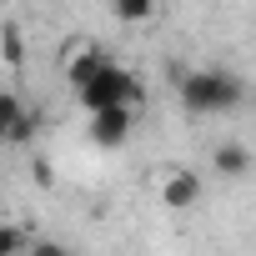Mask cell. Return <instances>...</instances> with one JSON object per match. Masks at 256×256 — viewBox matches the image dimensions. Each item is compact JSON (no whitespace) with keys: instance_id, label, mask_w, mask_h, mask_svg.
<instances>
[{"instance_id":"1","label":"cell","mask_w":256,"mask_h":256,"mask_svg":"<svg viewBox=\"0 0 256 256\" xmlns=\"http://www.w3.org/2000/svg\"><path fill=\"white\" fill-rule=\"evenodd\" d=\"M176 96L191 116H226V110H236L246 100V86L226 66H196V70H186L176 80Z\"/></svg>"},{"instance_id":"2","label":"cell","mask_w":256,"mask_h":256,"mask_svg":"<svg viewBox=\"0 0 256 256\" xmlns=\"http://www.w3.org/2000/svg\"><path fill=\"white\" fill-rule=\"evenodd\" d=\"M80 96V106H86V116H100V110H141V100H146V86H141V76L131 70V66H120V60H110L90 86H80L76 90Z\"/></svg>"},{"instance_id":"3","label":"cell","mask_w":256,"mask_h":256,"mask_svg":"<svg viewBox=\"0 0 256 256\" xmlns=\"http://www.w3.org/2000/svg\"><path fill=\"white\" fill-rule=\"evenodd\" d=\"M110 66V56L96 46V40H86V36H70L66 46H60V70H66V80L80 90V86H90L100 70Z\"/></svg>"},{"instance_id":"4","label":"cell","mask_w":256,"mask_h":256,"mask_svg":"<svg viewBox=\"0 0 256 256\" xmlns=\"http://www.w3.org/2000/svg\"><path fill=\"white\" fill-rule=\"evenodd\" d=\"M201 176L191 171V166H166V171H156V201L166 206V211H191V206H201Z\"/></svg>"},{"instance_id":"5","label":"cell","mask_w":256,"mask_h":256,"mask_svg":"<svg viewBox=\"0 0 256 256\" xmlns=\"http://www.w3.org/2000/svg\"><path fill=\"white\" fill-rule=\"evenodd\" d=\"M90 141L100 146V151H116V146H126L131 141V131H136V110H100V116H90Z\"/></svg>"},{"instance_id":"6","label":"cell","mask_w":256,"mask_h":256,"mask_svg":"<svg viewBox=\"0 0 256 256\" xmlns=\"http://www.w3.org/2000/svg\"><path fill=\"white\" fill-rule=\"evenodd\" d=\"M36 116L20 106V96L16 90H6V96H0V131H6V146H26L30 136H36Z\"/></svg>"},{"instance_id":"7","label":"cell","mask_w":256,"mask_h":256,"mask_svg":"<svg viewBox=\"0 0 256 256\" xmlns=\"http://www.w3.org/2000/svg\"><path fill=\"white\" fill-rule=\"evenodd\" d=\"M211 166H216V176L241 181V176L256 171V156H251V146H241V141H221V146L211 151Z\"/></svg>"},{"instance_id":"8","label":"cell","mask_w":256,"mask_h":256,"mask_svg":"<svg viewBox=\"0 0 256 256\" xmlns=\"http://www.w3.org/2000/svg\"><path fill=\"white\" fill-rule=\"evenodd\" d=\"M110 16L120 26H146L156 16V0H110Z\"/></svg>"},{"instance_id":"9","label":"cell","mask_w":256,"mask_h":256,"mask_svg":"<svg viewBox=\"0 0 256 256\" xmlns=\"http://www.w3.org/2000/svg\"><path fill=\"white\" fill-rule=\"evenodd\" d=\"M0 56H6V70H20L26 46H20V30H16V26H6V30H0Z\"/></svg>"},{"instance_id":"10","label":"cell","mask_w":256,"mask_h":256,"mask_svg":"<svg viewBox=\"0 0 256 256\" xmlns=\"http://www.w3.org/2000/svg\"><path fill=\"white\" fill-rule=\"evenodd\" d=\"M30 256H66V246H56V241H36Z\"/></svg>"}]
</instances>
